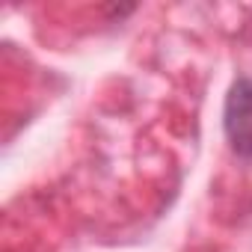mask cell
Segmentation results:
<instances>
[{
	"instance_id": "6da1fadb",
	"label": "cell",
	"mask_w": 252,
	"mask_h": 252,
	"mask_svg": "<svg viewBox=\"0 0 252 252\" xmlns=\"http://www.w3.org/2000/svg\"><path fill=\"white\" fill-rule=\"evenodd\" d=\"M222 131L231 152L243 160H252V77H237L225 95Z\"/></svg>"
}]
</instances>
